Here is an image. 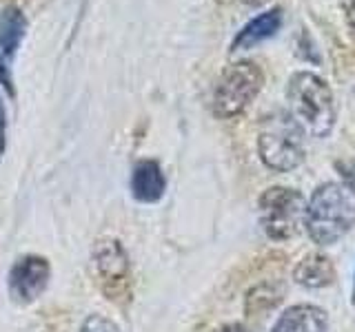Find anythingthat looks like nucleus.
<instances>
[{"label": "nucleus", "mask_w": 355, "mask_h": 332, "mask_svg": "<svg viewBox=\"0 0 355 332\" xmlns=\"http://www.w3.org/2000/svg\"><path fill=\"white\" fill-rule=\"evenodd\" d=\"M260 226L271 239H288L297 235V230L306 221V199L302 193L286 186L266 188L258 204Z\"/></svg>", "instance_id": "4"}, {"label": "nucleus", "mask_w": 355, "mask_h": 332, "mask_svg": "<svg viewBox=\"0 0 355 332\" xmlns=\"http://www.w3.org/2000/svg\"><path fill=\"white\" fill-rule=\"evenodd\" d=\"M5 129H7V113H5L3 98H0V155L5 151Z\"/></svg>", "instance_id": "14"}, {"label": "nucleus", "mask_w": 355, "mask_h": 332, "mask_svg": "<svg viewBox=\"0 0 355 332\" xmlns=\"http://www.w3.org/2000/svg\"><path fill=\"white\" fill-rule=\"evenodd\" d=\"M282 27V11L280 9H271L266 14H260L258 18H253L247 22L240 33L233 40V49H251L255 44H260L262 40L275 36Z\"/></svg>", "instance_id": "9"}, {"label": "nucleus", "mask_w": 355, "mask_h": 332, "mask_svg": "<svg viewBox=\"0 0 355 332\" xmlns=\"http://www.w3.org/2000/svg\"><path fill=\"white\" fill-rule=\"evenodd\" d=\"M244 5H251V7H258V5H264L266 0H242Z\"/></svg>", "instance_id": "17"}, {"label": "nucleus", "mask_w": 355, "mask_h": 332, "mask_svg": "<svg viewBox=\"0 0 355 332\" xmlns=\"http://www.w3.org/2000/svg\"><path fill=\"white\" fill-rule=\"evenodd\" d=\"M327 313L318 306H291L275 321L271 332H327Z\"/></svg>", "instance_id": "7"}, {"label": "nucleus", "mask_w": 355, "mask_h": 332, "mask_svg": "<svg viewBox=\"0 0 355 332\" xmlns=\"http://www.w3.org/2000/svg\"><path fill=\"white\" fill-rule=\"evenodd\" d=\"M258 153L273 171H293L304 162V131L288 111H271L260 120Z\"/></svg>", "instance_id": "3"}, {"label": "nucleus", "mask_w": 355, "mask_h": 332, "mask_svg": "<svg viewBox=\"0 0 355 332\" xmlns=\"http://www.w3.org/2000/svg\"><path fill=\"white\" fill-rule=\"evenodd\" d=\"M96 266L98 273L105 277L107 282H120L127 277L129 270V259L125 248L120 246L116 239H105L96 246Z\"/></svg>", "instance_id": "11"}, {"label": "nucleus", "mask_w": 355, "mask_h": 332, "mask_svg": "<svg viewBox=\"0 0 355 332\" xmlns=\"http://www.w3.org/2000/svg\"><path fill=\"white\" fill-rule=\"evenodd\" d=\"M293 279L306 288H324L336 279V268H333L331 259L324 257V255L311 252L295 266Z\"/></svg>", "instance_id": "10"}, {"label": "nucleus", "mask_w": 355, "mask_h": 332, "mask_svg": "<svg viewBox=\"0 0 355 332\" xmlns=\"http://www.w3.org/2000/svg\"><path fill=\"white\" fill-rule=\"evenodd\" d=\"M220 332H249V330L242 328V326H227V328H222Z\"/></svg>", "instance_id": "16"}, {"label": "nucleus", "mask_w": 355, "mask_h": 332, "mask_svg": "<svg viewBox=\"0 0 355 332\" xmlns=\"http://www.w3.org/2000/svg\"><path fill=\"white\" fill-rule=\"evenodd\" d=\"M347 18H349V25L355 29V0L349 5V11H347Z\"/></svg>", "instance_id": "15"}, {"label": "nucleus", "mask_w": 355, "mask_h": 332, "mask_svg": "<svg viewBox=\"0 0 355 332\" xmlns=\"http://www.w3.org/2000/svg\"><path fill=\"white\" fill-rule=\"evenodd\" d=\"M27 33V18L18 7H5L0 11V51H3L5 64L20 47Z\"/></svg>", "instance_id": "12"}, {"label": "nucleus", "mask_w": 355, "mask_h": 332, "mask_svg": "<svg viewBox=\"0 0 355 332\" xmlns=\"http://www.w3.org/2000/svg\"><path fill=\"white\" fill-rule=\"evenodd\" d=\"M166 180L158 162H138L131 175V193L138 202H158L164 195Z\"/></svg>", "instance_id": "8"}, {"label": "nucleus", "mask_w": 355, "mask_h": 332, "mask_svg": "<svg viewBox=\"0 0 355 332\" xmlns=\"http://www.w3.org/2000/svg\"><path fill=\"white\" fill-rule=\"evenodd\" d=\"M83 332H120V330H118V326H116L111 319H105V317H100V315H94V317H89V319L85 321Z\"/></svg>", "instance_id": "13"}, {"label": "nucleus", "mask_w": 355, "mask_h": 332, "mask_svg": "<svg viewBox=\"0 0 355 332\" xmlns=\"http://www.w3.org/2000/svg\"><path fill=\"white\" fill-rule=\"evenodd\" d=\"M264 82L262 69L251 60L229 64L220 73L214 89V113L220 118H233L242 113L249 102L260 93Z\"/></svg>", "instance_id": "5"}, {"label": "nucleus", "mask_w": 355, "mask_h": 332, "mask_svg": "<svg viewBox=\"0 0 355 332\" xmlns=\"http://www.w3.org/2000/svg\"><path fill=\"white\" fill-rule=\"evenodd\" d=\"M353 304H355V284H353Z\"/></svg>", "instance_id": "18"}, {"label": "nucleus", "mask_w": 355, "mask_h": 332, "mask_svg": "<svg viewBox=\"0 0 355 332\" xmlns=\"http://www.w3.org/2000/svg\"><path fill=\"white\" fill-rule=\"evenodd\" d=\"M288 113L313 138H327L336 124V102L329 84L311 71H297L286 84Z\"/></svg>", "instance_id": "2"}, {"label": "nucleus", "mask_w": 355, "mask_h": 332, "mask_svg": "<svg viewBox=\"0 0 355 332\" xmlns=\"http://www.w3.org/2000/svg\"><path fill=\"white\" fill-rule=\"evenodd\" d=\"M49 282V264L47 259L27 255L14 264L9 273V293L20 304H29L38 299Z\"/></svg>", "instance_id": "6"}, {"label": "nucleus", "mask_w": 355, "mask_h": 332, "mask_svg": "<svg viewBox=\"0 0 355 332\" xmlns=\"http://www.w3.org/2000/svg\"><path fill=\"white\" fill-rule=\"evenodd\" d=\"M304 226L320 246L342 239L355 226V188L344 182L318 186L306 204Z\"/></svg>", "instance_id": "1"}]
</instances>
